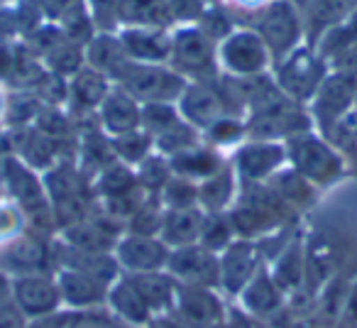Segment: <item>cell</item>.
<instances>
[{
    "label": "cell",
    "instance_id": "cell-1",
    "mask_svg": "<svg viewBox=\"0 0 357 328\" xmlns=\"http://www.w3.org/2000/svg\"><path fill=\"white\" fill-rule=\"evenodd\" d=\"M169 66L189 84H208L220 76L218 47L201 35L196 25L174 27Z\"/></svg>",
    "mask_w": 357,
    "mask_h": 328
},
{
    "label": "cell",
    "instance_id": "cell-2",
    "mask_svg": "<svg viewBox=\"0 0 357 328\" xmlns=\"http://www.w3.org/2000/svg\"><path fill=\"white\" fill-rule=\"evenodd\" d=\"M284 144H287V157L291 162V170H296L313 186L333 184L345 174L342 154H337L326 137H318L311 130L294 135Z\"/></svg>",
    "mask_w": 357,
    "mask_h": 328
},
{
    "label": "cell",
    "instance_id": "cell-3",
    "mask_svg": "<svg viewBox=\"0 0 357 328\" xmlns=\"http://www.w3.org/2000/svg\"><path fill=\"white\" fill-rule=\"evenodd\" d=\"M118 89L130 94L139 105L147 103H178L189 81L178 76L169 64H142L130 61L118 79Z\"/></svg>",
    "mask_w": 357,
    "mask_h": 328
},
{
    "label": "cell",
    "instance_id": "cell-4",
    "mask_svg": "<svg viewBox=\"0 0 357 328\" xmlns=\"http://www.w3.org/2000/svg\"><path fill=\"white\" fill-rule=\"evenodd\" d=\"M255 32L267 45L269 57H272L274 64L287 59L306 40L303 17L291 0H272V3H267L257 13V27H255Z\"/></svg>",
    "mask_w": 357,
    "mask_h": 328
},
{
    "label": "cell",
    "instance_id": "cell-5",
    "mask_svg": "<svg viewBox=\"0 0 357 328\" xmlns=\"http://www.w3.org/2000/svg\"><path fill=\"white\" fill-rule=\"evenodd\" d=\"M274 66H277V86L287 98L296 100V103L313 100L316 91L321 89L328 76V64L308 45H301Z\"/></svg>",
    "mask_w": 357,
    "mask_h": 328
},
{
    "label": "cell",
    "instance_id": "cell-6",
    "mask_svg": "<svg viewBox=\"0 0 357 328\" xmlns=\"http://www.w3.org/2000/svg\"><path fill=\"white\" fill-rule=\"evenodd\" d=\"M47 235L25 230L0 248V272L6 277H30V274H54V250Z\"/></svg>",
    "mask_w": 357,
    "mask_h": 328
},
{
    "label": "cell",
    "instance_id": "cell-7",
    "mask_svg": "<svg viewBox=\"0 0 357 328\" xmlns=\"http://www.w3.org/2000/svg\"><path fill=\"white\" fill-rule=\"evenodd\" d=\"M269 50L255 30H235L218 45V66H223L235 79L259 76L269 69Z\"/></svg>",
    "mask_w": 357,
    "mask_h": 328
},
{
    "label": "cell",
    "instance_id": "cell-8",
    "mask_svg": "<svg viewBox=\"0 0 357 328\" xmlns=\"http://www.w3.org/2000/svg\"><path fill=\"white\" fill-rule=\"evenodd\" d=\"M287 162V144L250 140L235 149V157L230 164H233L240 184H267L279 170H284Z\"/></svg>",
    "mask_w": 357,
    "mask_h": 328
},
{
    "label": "cell",
    "instance_id": "cell-9",
    "mask_svg": "<svg viewBox=\"0 0 357 328\" xmlns=\"http://www.w3.org/2000/svg\"><path fill=\"white\" fill-rule=\"evenodd\" d=\"M167 272L176 279V284L204 289L220 287V258L199 243L172 250Z\"/></svg>",
    "mask_w": 357,
    "mask_h": 328
},
{
    "label": "cell",
    "instance_id": "cell-10",
    "mask_svg": "<svg viewBox=\"0 0 357 328\" xmlns=\"http://www.w3.org/2000/svg\"><path fill=\"white\" fill-rule=\"evenodd\" d=\"M355 96H357V79L345 74H328L321 89L313 96V118L321 125L323 135L328 137L333 128L355 108Z\"/></svg>",
    "mask_w": 357,
    "mask_h": 328
},
{
    "label": "cell",
    "instance_id": "cell-11",
    "mask_svg": "<svg viewBox=\"0 0 357 328\" xmlns=\"http://www.w3.org/2000/svg\"><path fill=\"white\" fill-rule=\"evenodd\" d=\"M176 105L178 115L201 133L208 130L213 123H218L220 118H235L230 113L223 91H220L218 79L208 81V84H189Z\"/></svg>",
    "mask_w": 357,
    "mask_h": 328
},
{
    "label": "cell",
    "instance_id": "cell-12",
    "mask_svg": "<svg viewBox=\"0 0 357 328\" xmlns=\"http://www.w3.org/2000/svg\"><path fill=\"white\" fill-rule=\"evenodd\" d=\"M218 258H220V289L228 292L230 297H240V292L262 269V255H259L255 240L235 238Z\"/></svg>",
    "mask_w": 357,
    "mask_h": 328
},
{
    "label": "cell",
    "instance_id": "cell-13",
    "mask_svg": "<svg viewBox=\"0 0 357 328\" xmlns=\"http://www.w3.org/2000/svg\"><path fill=\"white\" fill-rule=\"evenodd\" d=\"M172 313L186 328H218L223 323V301L213 289L176 284Z\"/></svg>",
    "mask_w": 357,
    "mask_h": 328
},
{
    "label": "cell",
    "instance_id": "cell-14",
    "mask_svg": "<svg viewBox=\"0 0 357 328\" xmlns=\"http://www.w3.org/2000/svg\"><path fill=\"white\" fill-rule=\"evenodd\" d=\"M13 301L30 321L61 308V294L54 274H30L13 279Z\"/></svg>",
    "mask_w": 357,
    "mask_h": 328
},
{
    "label": "cell",
    "instance_id": "cell-15",
    "mask_svg": "<svg viewBox=\"0 0 357 328\" xmlns=\"http://www.w3.org/2000/svg\"><path fill=\"white\" fill-rule=\"evenodd\" d=\"M120 269L125 274H139V272H162L167 269L169 255L172 250L159 238H144V235H130L125 233L118 240L113 250Z\"/></svg>",
    "mask_w": 357,
    "mask_h": 328
},
{
    "label": "cell",
    "instance_id": "cell-16",
    "mask_svg": "<svg viewBox=\"0 0 357 328\" xmlns=\"http://www.w3.org/2000/svg\"><path fill=\"white\" fill-rule=\"evenodd\" d=\"M52 250H54L56 269H74V272H81L96 282L105 284V287L118 282L120 272H123L113 253H86V250H76L66 245L64 240H54Z\"/></svg>",
    "mask_w": 357,
    "mask_h": 328
},
{
    "label": "cell",
    "instance_id": "cell-17",
    "mask_svg": "<svg viewBox=\"0 0 357 328\" xmlns=\"http://www.w3.org/2000/svg\"><path fill=\"white\" fill-rule=\"evenodd\" d=\"M125 52L132 61L142 64H169L172 32L157 27H123L118 30Z\"/></svg>",
    "mask_w": 357,
    "mask_h": 328
},
{
    "label": "cell",
    "instance_id": "cell-18",
    "mask_svg": "<svg viewBox=\"0 0 357 328\" xmlns=\"http://www.w3.org/2000/svg\"><path fill=\"white\" fill-rule=\"evenodd\" d=\"M56 287L61 294V304L71 308V311H91L98 308L108 299V287L96 279L86 277L74 269H56Z\"/></svg>",
    "mask_w": 357,
    "mask_h": 328
},
{
    "label": "cell",
    "instance_id": "cell-19",
    "mask_svg": "<svg viewBox=\"0 0 357 328\" xmlns=\"http://www.w3.org/2000/svg\"><path fill=\"white\" fill-rule=\"evenodd\" d=\"M139 108L142 105L132 96L125 94L118 86H113L98 108V123L103 128V133L108 137H118V135L139 130Z\"/></svg>",
    "mask_w": 357,
    "mask_h": 328
},
{
    "label": "cell",
    "instance_id": "cell-20",
    "mask_svg": "<svg viewBox=\"0 0 357 328\" xmlns=\"http://www.w3.org/2000/svg\"><path fill=\"white\" fill-rule=\"evenodd\" d=\"M84 59L91 69H96L98 74H103L108 81L118 84V79L123 76V71L130 66V57L125 52L123 42H120L118 35H98L84 47Z\"/></svg>",
    "mask_w": 357,
    "mask_h": 328
},
{
    "label": "cell",
    "instance_id": "cell-21",
    "mask_svg": "<svg viewBox=\"0 0 357 328\" xmlns=\"http://www.w3.org/2000/svg\"><path fill=\"white\" fill-rule=\"evenodd\" d=\"M108 304L110 313L118 318V323H125V326H139L147 328L149 321L154 318V313L149 311V306L144 304V299L137 294V289L130 284V279L120 277L118 282H113L108 287Z\"/></svg>",
    "mask_w": 357,
    "mask_h": 328
},
{
    "label": "cell",
    "instance_id": "cell-22",
    "mask_svg": "<svg viewBox=\"0 0 357 328\" xmlns=\"http://www.w3.org/2000/svg\"><path fill=\"white\" fill-rule=\"evenodd\" d=\"M169 159V167H172L174 177H181V179H191L196 184H201L204 179L213 177L215 172H220L228 162H223L220 152L211 144H196L191 149L174 154Z\"/></svg>",
    "mask_w": 357,
    "mask_h": 328
},
{
    "label": "cell",
    "instance_id": "cell-23",
    "mask_svg": "<svg viewBox=\"0 0 357 328\" xmlns=\"http://www.w3.org/2000/svg\"><path fill=\"white\" fill-rule=\"evenodd\" d=\"M130 279L137 294L144 299L149 311L154 316L159 313H172L174 311V299H176V279L162 269V272H139V274H125Z\"/></svg>",
    "mask_w": 357,
    "mask_h": 328
},
{
    "label": "cell",
    "instance_id": "cell-24",
    "mask_svg": "<svg viewBox=\"0 0 357 328\" xmlns=\"http://www.w3.org/2000/svg\"><path fill=\"white\" fill-rule=\"evenodd\" d=\"M240 301H243V311H248L250 316L267 318V316H274V313L282 308L284 292L272 279V274L262 267L255 274L252 282L240 292Z\"/></svg>",
    "mask_w": 357,
    "mask_h": 328
},
{
    "label": "cell",
    "instance_id": "cell-25",
    "mask_svg": "<svg viewBox=\"0 0 357 328\" xmlns=\"http://www.w3.org/2000/svg\"><path fill=\"white\" fill-rule=\"evenodd\" d=\"M238 191L240 181L233 164H225L223 170L199 184V209L204 214H225L238 199Z\"/></svg>",
    "mask_w": 357,
    "mask_h": 328
},
{
    "label": "cell",
    "instance_id": "cell-26",
    "mask_svg": "<svg viewBox=\"0 0 357 328\" xmlns=\"http://www.w3.org/2000/svg\"><path fill=\"white\" fill-rule=\"evenodd\" d=\"M204 216L206 214L201 209H181V211L167 209L164 211L162 228H159V240H162L169 250L199 243Z\"/></svg>",
    "mask_w": 357,
    "mask_h": 328
},
{
    "label": "cell",
    "instance_id": "cell-27",
    "mask_svg": "<svg viewBox=\"0 0 357 328\" xmlns=\"http://www.w3.org/2000/svg\"><path fill=\"white\" fill-rule=\"evenodd\" d=\"M118 25L120 30L123 27H157V30L176 27L167 0H120Z\"/></svg>",
    "mask_w": 357,
    "mask_h": 328
},
{
    "label": "cell",
    "instance_id": "cell-28",
    "mask_svg": "<svg viewBox=\"0 0 357 328\" xmlns=\"http://www.w3.org/2000/svg\"><path fill=\"white\" fill-rule=\"evenodd\" d=\"M110 89L113 86L103 74H98L89 64H84V69L76 71L74 81L69 84V100L81 110H98L105 96L110 94Z\"/></svg>",
    "mask_w": 357,
    "mask_h": 328
},
{
    "label": "cell",
    "instance_id": "cell-29",
    "mask_svg": "<svg viewBox=\"0 0 357 328\" xmlns=\"http://www.w3.org/2000/svg\"><path fill=\"white\" fill-rule=\"evenodd\" d=\"M269 274L282 292H291V289L301 287L306 282V245L301 240H291L274 258V267Z\"/></svg>",
    "mask_w": 357,
    "mask_h": 328
},
{
    "label": "cell",
    "instance_id": "cell-30",
    "mask_svg": "<svg viewBox=\"0 0 357 328\" xmlns=\"http://www.w3.org/2000/svg\"><path fill=\"white\" fill-rule=\"evenodd\" d=\"M267 184H269V189H272L274 194L294 211V214H298L301 209L311 206L313 196H316L313 194V184L303 179L296 170H279Z\"/></svg>",
    "mask_w": 357,
    "mask_h": 328
},
{
    "label": "cell",
    "instance_id": "cell-31",
    "mask_svg": "<svg viewBox=\"0 0 357 328\" xmlns=\"http://www.w3.org/2000/svg\"><path fill=\"white\" fill-rule=\"evenodd\" d=\"M196 144H201V130H196L184 118L176 120L172 128L154 137V149L159 154H164V157H174V154L196 147Z\"/></svg>",
    "mask_w": 357,
    "mask_h": 328
},
{
    "label": "cell",
    "instance_id": "cell-32",
    "mask_svg": "<svg viewBox=\"0 0 357 328\" xmlns=\"http://www.w3.org/2000/svg\"><path fill=\"white\" fill-rule=\"evenodd\" d=\"M164 204L159 196L149 194L144 199V204L130 216L128 225H125V233L130 235H144V238H159V228H162L164 221Z\"/></svg>",
    "mask_w": 357,
    "mask_h": 328
},
{
    "label": "cell",
    "instance_id": "cell-33",
    "mask_svg": "<svg viewBox=\"0 0 357 328\" xmlns=\"http://www.w3.org/2000/svg\"><path fill=\"white\" fill-rule=\"evenodd\" d=\"M110 147L115 152V159H120L123 164H135L137 167L142 159H147L154 152V140L149 137L144 130H132V133L118 135L110 137Z\"/></svg>",
    "mask_w": 357,
    "mask_h": 328
},
{
    "label": "cell",
    "instance_id": "cell-34",
    "mask_svg": "<svg viewBox=\"0 0 357 328\" xmlns=\"http://www.w3.org/2000/svg\"><path fill=\"white\" fill-rule=\"evenodd\" d=\"M135 174H137L139 186H142V189L147 191V194H152V196L162 194V189L167 186V181L174 177L172 167H169V159L164 157V154H159L157 149H154L147 159H142V162L137 164Z\"/></svg>",
    "mask_w": 357,
    "mask_h": 328
},
{
    "label": "cell",
    "instance_id": "cell-35",
    "mask_svg": "<svg viewBox=\"0 0 357 328\" xmlns=\"http://www.w3.org/2000/svg\"><path fill=\"white\" fill-rule=\"evenodd\" d=\"M235 240L233 225H230L228 214H206L204 225H201L199 245H204L206 250L220 255L230 243Z\"/></svg>",
    "mask_w": 357,
    "mask_h": 328
},
{
    "label": "cell",
    "instance_id": "cell-36",
    "mask_svg": "<svg viewBox=\"0 0 357 328\" xmlns=\"http://www.w3.org/2000/svg\"><path fill=\"white\" fill-rule=\"evenodd\" d=\"M176 120H181L176 103H147L139 108V130H144L152 140L172 128Z\"/></svg>",
    "mask_w": 357,
    "mask_h": 328
},
{
    "label": "cell",
    "instance_id": "cell-37",
    "mask_svg": "<svg viewBox=\"0 0 357 328\" xmlns=\"http://www.w3.org/2000/svg\"><path fill=\"white\" fill-rule=\"evenodd\" d=\"M164 209L181 211V209H199V184L191 179H181V177H172L167 186L159 194Z\"/></svg>",
    "mask_w": 357,
    "mask_h": 328
},
{
    "label": "cell",
    "instance_id": "cell-38",
    "mask_svg": "<svg viewBox=\"0 0 357 328\" xmlns=\"http://www.w3.org/2000/svg\"><path fill=\"white\" fill-rule=\"evenodd\" d=\"M196 27H199L201 35L208 37L215 47H218L223 40H228V37L235 32L233 17H230L220 6H208V8H206V13L199 17V22H196Z\"/></svg>",
    "mask_w": 357,
    "mask_h": 328
},
{
    "label": "cell",
    "instance_id": "cell-39",
    "mask_svg": "<svg viewBox=\"0 0 357 328\" xmlns=\"http://www.w3.org/2000/svg\"><path fill=\"white\" fill-rule=\"evenodd\" d=\"M37 6H40L45 22H52V25L59 27L89 15L86 0H37Z\"/></svg>",
    "mask_w": 357,
    "mask_h": 328
},
{
    "label": "cell",
    "instance_id": "cell-40",
    "mask_svg": "<svg viewBox=\"0 0 357 328\" xmlns=\"http://www.w3.org/2000/svg\"><path fill=\"white\" fill-rule=\"evenodd\" d=\"M211 147H225V144H240L248 140V123L243 118H220L208 130H204Z\"/></svg>",
    "mask_w": 357,
    "mask_h": 328
},
{
    "label": "cell",
    "instance_id": "cell-41",
    "mask_svg": "<svg viewBox=\"0 0 357 328\" xmlns=\"http://www.w3.org/2000/svg\"><path fill=\"white\" fill-rule=\"evenodd\" d=\"M118 3L120 0H86V10L96 25V32L118 35Z\"/></svg>",
    "mask_w": 357,
    "mask_h": 328
},
{
    "label": "cell",
    "instance_id": "cell-42",
    "mask_svg": "<svg viewBox=\"0 0 357 328\" xmlns=\"http://www.w3.org/2000/svg\"><path fill=\"white\" fill-rule=\"evenodd\" d=\"M169 13H172V20L176 27L181 25H196L199 17L206 13L208 3L206 0H167Z\"/></svg>",
    "mask_w": 357,
    "mask_h": 328
},
{
    "label": "cell",
    "instance_id": "cell-43",
    "mask_svg": "<svg viewBox=\"0 0 357 328\" xmlns=\"http://www.w3.org/2000/svg\"><path fill=\"white\" fill-rule=\"evenodd\" d=\"M25 216L20 209H13V206H3L0 204V243L6 245L13 238H17L20 233H25Z\"/></svg>",
    "mask_w": 357,
    "mask_h": 328
},
{
    "label": "cell",
    "instance_id": "cell-44",
    "mask_svg": "<svg viewBox=\"0 0 357 328\" xmlns=\"http://www.w3.org/2000/svg\"><path fill=\"white\" fill-rule=\"evenodd\" d=\"M69 328H118V323L108 316V313H96V308L91 311H76V318L71 321Z\"/></svg>",
    "mask_w": 357,
    "mask_h": 328
},
{
    "label": "cell",
    "instance_id": "cell-45",
    "mask_svg": "<svg viewBox=\"0 0 357 328\" xmlns=\"http://www.w3.org/2000/svg\"><path fill=\"white\" fill-rule=\"evenodd\" d=\"M0 328H30V318L15 306L13 299L0 306Z\"/></svg>",
    "mask_w": 357,
    "mask_h": 328
},
{
    "label": "cell",
    "instance_id": "cell-46",
    "mask_svg": "<svg viewBox=\"0 0 357 328\" xmlns=\"http://www.w3.org/2000/svg\"><path fill=\"white\" fill-rule=\"evenodd\" d=\"M225 328H259V321L255 316H250L248 311H238L225 323Z\"/></svg>",
    "mask_w": 357,
    "mask_h": 328
},
{
    "label": "cell",
    "instance_id": "cell-47",
    "mask_svg": "<svg viewBox=\"0 0 357 328\" xmlns=\"http://www.w3.org/2000/svg\"><path fill=\"white\" fill-rule=\"evenodd\" d=\"M147 328H186V326L178 321L174 313H159V316H154L152 321H149Z\"/></svg>",
    "mask_w": 357,
    "mask_h": 328
},
{
    "label": "cell",
    "instance_id": "cell-48",
    "mask_svg": "<svg viewBox=\"0 0 357 328\" xmlns=\"http://www.w3.org/2000/svg\"><path fill=\"white\" fill-rule=\"evenodd\" d=\"M345 323H350L352 328L357 326V284L352 287L350 297H347V308H345Z\"/></svg>",
    "mask_w": 357,
    "mask_h": 328
},
{
    "label": "cell",
    "instance_id": "cell-49",
    "mask_svg": "<svg viewBox=\"0 0 357 328\" xmlns=\"http://www.w3.org/2000/svg\"><path fill=\"white\" fill-rule=\"evenodd\" d=\"M13 299V279L0 272V306Z\"/></svg>",
    "mask_w": 357,
    "mask_h": 328
},
{
    "label": "cell",
    "instance_id": "cell-50",
    "mask_svg": "<svg viewBox=\"0 0 357 328\" xmlns=\"http://www.w3.org/2000/svg\"><path fill=\"white\" fill-rule=\"evenodd\" d=\"M6 103H8V100H6V96L0 94V115H6Z\"/></svg>",
    "mask_w": 357,
    "mask_h": 328
},
{
    "label": "cell",
    "instance_id": "cell-51",
    "mask_svg": "<svg viewBox=\"0 0 357 328\" xmlns=\"http://www.w3.org/2000/svg\"><path fill=\"white\" fill-rule=\"evenodd\" d=\"M118 328H139V326H125V323H118Z\"/></svg>",
    "mask_w": 357,
    "mask_h": 328
},
{
    "label": "cell",
    "instance_id": "cell-52",
    "mask_svg": "<svg viewBox=\"0 0 357 328\" xmlns=\"http://www.w3.org/2000/svg\"><path fill=\"white\" fill-rule=\"evenodd\" d=\"M355 113H357V96H355Z\"/></svg>",
    "mask_w": 357,
    "mask_h": 328
},
{
    "label": "cell",
    "instance_id": "cell-53",
    "mask_svg": "<svg viewBox=\"0 0 357 328\" xmlns=\"http://www.w3.org/2000/svg\"><path fill=\"white\" fill-rule=\"evenodd\" d=\"M355 137H357V128H355Z\"/></svg>",
    "mask_w": 357,
    "mask_h": 328
},
{
    "label": "cell",
    "instance_id": "cell-54",
    "mask_svg": "<svg viewBox=\"0 0 357 328\" xmlns=\"http://www.w3.org/2000/svg\"><path fill=\"white\" fill-rule=\"evenodd\" d=\"M355 3H357V0H355Z\"/></svg>",
    "mask_w": 357,
    "mask_h": 328
}]
</instances>
